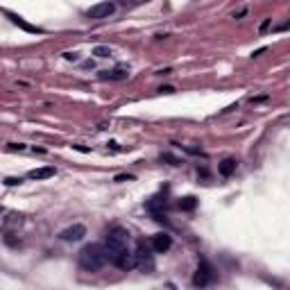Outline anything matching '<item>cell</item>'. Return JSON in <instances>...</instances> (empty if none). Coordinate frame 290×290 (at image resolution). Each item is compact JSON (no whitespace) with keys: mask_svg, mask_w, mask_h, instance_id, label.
<instances>
[{"mask_svg":"<svg viewBox=\"0 0 290 290\" xmlns=\"http://www.w3.org/2000/svg\"><path fill=\"white\" fill-rule=\"evenodd\" d=\"M159 91H161V93H172V91H175V89H172V86H161V89H159Z\"/></svg>","mask_w":290,"mask_h":290,"instance_id":"cell-19","label":"cell"},{"mask_svg":"<svg viewBox=\"0 0 290 290\" xmlns=\"http://www.w3.org/2000/svg\"><path fill=\"white\" fill-rule=\"evenodd\" d=\"M134 258H136V267H140V270L150 272L154 267V258H152V247L145 243H138V247H136L134 252Z\"/></svg>","mask_w":290,"mask_h":290,"instance_id":"cell-3","label":"cell"},{"mask_svg":"<svg viewBox=\"0 0 290 290\" xmlns=\"http://www.w3.org/2000/svg\"><path fill=\"white\" fill-rule=\"evenodd\" d=\"M113 12H116V5L113 3H98L86 12V16L89 18H109Z\"/></svg>","mask_w":290,"mask_h":290,"instance_id":"cell-6","label":"cell"},{"mask_svg":"<svg viewBox=\"0 0 290 290\" xmlns=\"http://www.w3.org/2000/svg\"><path fill=\"white\" fill-rule=\"evenodd\" d=\"M236 159H225V161H220V166H218V172H220L222 177H231L236 172Z\"/></svg>","mask_w":290,"mask_h":290,"instance_id":"cell-9","label":"cell"},{"mask_svg":"<svg viewBox=\"0 0 290 290\" xmlns=\"http://www.w3.org/2000/svg\"><path fill=\"white\" fill-rule=\"evenodd\" d=\"M113 263H116L120 270H134L136 267V258H134V252H129V249H125V252H120L116 258H113Z\"/></svg>","mask_w":290,"mask_h":290,"instance_id":"cell-7","label":"cell"},{"mask_svg":"<svg viewBox=\"0 0 290 290\" xmlns=\"http://www.w3.org/2000/svg\"><path fill=\"white\" fill-rule=\"evenodd\" d=\"M127 75H129L127 68H116V70H102V72H100L102 80H125Z\"/></svg>","mask_w":290,"mask_h":290,"instance_id":"cell-10","label":"cell"},{"mask_svg":"<svg viewBox=\"0 0 290 290\" xmlns=\"http://www.w3.org/2000/svg\"><path fill=\"white\" fill-rule=\"evenodd\" d=\"M107 252H104L102 245H86L84 249L80 252V265L84 267V270L89 272H98L100 267H104V263H107Z\"/></svg>","mask_w":290,"mask_h":290,"instance_id":"cell-1","label":"cell"},{"mask_svg":"<svg viewBox=\"0 0 290 290\" xmlns=\"http://www.w3.org/2000/svg\"><path fill=\"white\" fill-rule=\"evenodd\" d=\"M86 236V227L84 225H70L66 227V229L59 234V238L66 240V243H77V240H82Z\"/></svg>","mask_w":290,"mask_h":290,"instance_id":"cell-5","label":"cell"},{"mask_svg":"<svg viewBox=\"0 0 290 290\" xmlns=\"http://www.w3.org/2000/svg\"><path fill=\"white\" fill-rule=\"evenodd\" d=\"M170 245H172V238L168 234H157L152 238V249L157 254H163V252H168L170 249Z\"/></svg>","mask_w":290,"mask_h":290,"instance_id":"cell-8","label":"cell"},{"mask_svg":"<svg viewBox=\"0 0 290 290\" xmlns=\"http://www.w3.org/2000/svg\"><path fill=\"white\" fill-rule=\"evenodd\" d=\"M23 179H16V177H9V179H5V184L7 186H16V184H21Z\"/></svg>","mask_w":290,"mask_h":290,"instance_id":"cell-17","label":"cell"},{"mask_svg":"<svg viewBox=\"0 0 290 290\" xmlns=\"http://www.w3.org/2000/svg\"><path fill=\"white\" fill-rule=\"evenodd\" d=\"M7 16H9V18H12V21H14V23H16V25H18V27H23V30H27V32H41V30H39V27H34V25H30V23H25V21H23V18H21V16H16V14H9V12H7Z\"/></svg>","mask_w":290,"mask_h":290,"instance_id":"cell-12","label":"cell"},{"mask_svg":"<svg viewBox=\"0 0 290 290\" xmlns=\"http://www.w3.org/2000/svg\"><path fill=\"white\" fill-rule=\"evenodd\" d=\"M131 179H134L131 175H118L116 177V181H131Z\"/></svg>","mask_w":290,"mask_h":290,"instance_id":"cell-18","label":"cell"},{"mask_svg":"<svg viewBox=\"0 0 290 290\" xmlns=\"http://www.w3.org/2000/svg\"><path fill=\"white\" fill-rule=\"evenodd\" d=\"M161 161H170V166H177V163H179V159H175L172 154H161Z\"/></svg>","mask_w":290,"mask_h":290,"instance_id":"cell-15","label":"cell"},{"mask_svg":"<svg viewBox=\"0 0 290 290\" xmlns=\"http://www.w3.org/2000/svg\"><path fill=\"white\" fill-rule=\"evenodd\" d=\"M93 52L98 54V57H102V59H104V57H111V48H104V45H98Z\"/></svg>","mask_w":290,"mask_h":290,"instance_id":"cell-14","label":"cell"},{"mask_svg":"<svg viewBox=\"0 0 290 290\" xmlns=\"http://www.w3.org/2000/svg\"><path fill=\"white\" fill-rule=\"evenodd\" d=\"M211 281H213V270H211V265H208L206 261H199L197 272L193 274V285H197V288H204V285H208Z\"/></svg>","mask_w":290,"mask_h":290,"instance_id":"cell-4","label":"cell"},{"mask_svg":"<svg viewBox=\"0 0 290 290\" xmlns=\"http://www.w3.org/2000/svg\"><path fill=\"white\" fill-rule=\"evenodd\" d=\"M63 59H66V61H77L80 52H63Z\"/></svg>","mask_w":290,"mask_h":290,"instance_id":"cell-16","label":"cell"},{"mask_svg":"<svg viewBox=\"0 0 290 290\" xmlns=\"http://www.w3.org/2000/svg\"><path fill=\"white\" fill-rule=\"evenodd\" d=\"M127 243H129V234H127L122 227H116L107 234V240H104V252H107V258H116L120 252L127 249Z\"/></svg>","mask_w":290,"mask_h":290,"instance_id":"cell-2","label":"cell"},{"mask_svg":"<svg viewBox=\"0 0 290 290\" xmlns=\"http://www.w3.org/2000/svg\"><path fill=\"white\" fill-rule=\"evenodd\" d=\"M54 172H57V170H54V168H36V170H30V175H27V177H30V179H48V177H54Z\"/></svg>","mask_w":290,"mask_h":290,"instance_id":"cell-11","label":"cell"},{"mask_svg":"<svg viewBox=\"0 0 290 290\" xmlns=\"http://www.w3.org/2000/svg\"><path fill=\"white\" fill-rule=\"evenodd\" d=\"M195 206H197V199H195L193 195H188V197H184V199L179 202V208H181V211H193Z\"/></svg>","mask_w":290,"mask_h":290,"instance_id":"cell-13","label":"cell"}]
</instances>
